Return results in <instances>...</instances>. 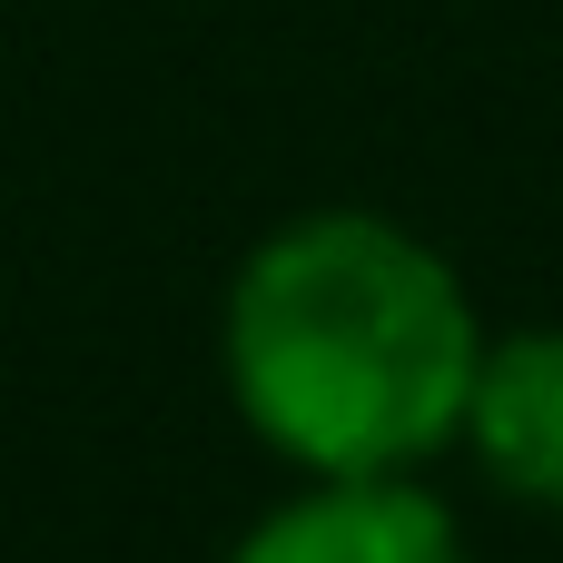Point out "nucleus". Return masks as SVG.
Segmentation results:
<instances>
[{
	"label": "nucleus",
	"instance_id": "1",
	"mask_svg": "<svg viewBox=\"0 0 563 563\" xmlns=\"http://www.w3.org/2000/svg\"><path fill=\"white\" fill-rule=\"evenodd\" d=\"M475 317L455 267L386 218H307L267 238L228 297L238 406L317 475H396L465 426Z\"/></svg>",
	"mask_w": 563,
	"mask_h": 563
},
{
	"label": "nucleus",
	"instance_id": "2",
	"mask_svg": "<svg viewBox=\"0 0 563 563\" xmlns=\"http://www.w3.org/2000/svg\"><path fill=\"white\" fill-rule=\"evenodd\" d=\"M238 563H465V544H455L445 505H426L386 475H336L327 495L257 525Z\"/></svg>",
	"mask_w": 563,
	"mask_h": 563
},
{
	"label": "nucleus",
	"instance_id": "3",
	"mask_svg": "<svg viewBox=\"0 0 563 563\" xmlns=\"http://www.w3.org/2000/svg\"><path fill=\"white\" fill-rule=\"evenodd\" d=\"M465 435L485 455V475L525 505H563V336H505L475 366L465 396Z\"/></svg>",
	"mask_w": 563,
	"mask_h": 563
}]
</instances>
